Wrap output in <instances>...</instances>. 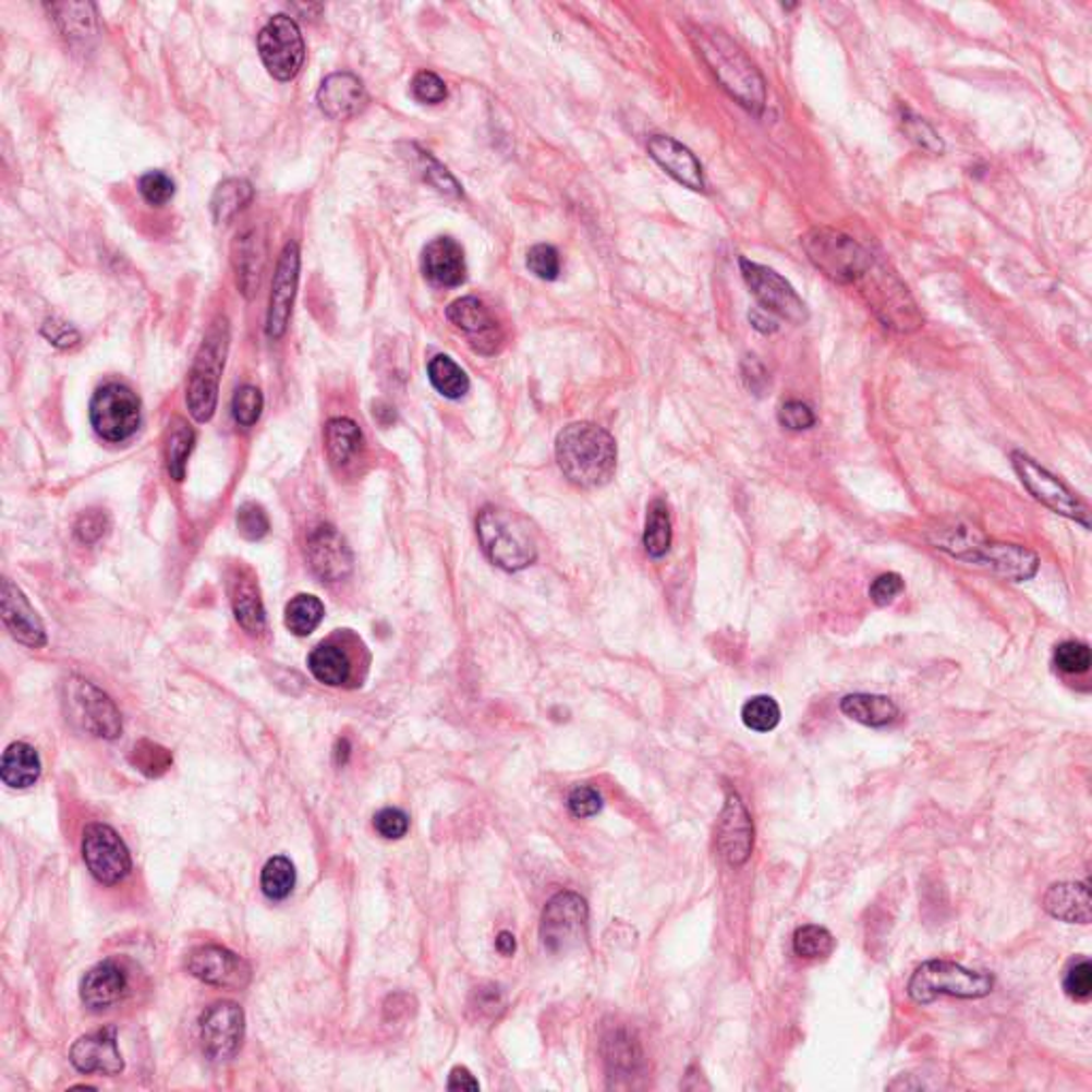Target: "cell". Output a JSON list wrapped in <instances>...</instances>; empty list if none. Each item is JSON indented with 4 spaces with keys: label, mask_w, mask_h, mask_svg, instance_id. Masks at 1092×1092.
I'll list each match as a JSON object with an SVG mask.
<instances>
[{
    "label": "cell",
    "mask_w": 1092,
    "mask_h": 1092,
    "mask_svg": "<svg viewBox=\"0 0 1092 1092\" xmlns=\"http://www.w3.org/2000/svg\"><path fill=\"white\" fill-rule=\"evenodd\" d=\"M307 666H310V672L314 675L316 681L331 685V688L347 683L348 677H350V662H348L347 653L340 646H316L307 657Z\"/></svg>",
    "instance_id": "d6a6232c"
},
{
    "label": "cell",
    "mask_w": 1092,
    "mask_h": 1092,
    "mask_svg": "<svg viewBox=\"0 0 1092 1092\" xmlns=\"http://www.w3.org/2000/svg\"><path fill=\"white\" fill-rule=\"evenodd\" d=\"M82 853L88 871L102 886H116L131 873V853L120 835L107 824H90L84 830Z\"/></svg>",
    "instance_id": "7c38bea8"
},
{
    "label": "cell",
    "mask_w": 1092,
    "mask_h": 1092,
    "mask_svg": "<svg viewBox=\"0 0 1092 1092\" xmlns=\"http://www.w3.org/2000/svg\"><path fill=\"white\" fill-rule=\"evenodd\" d=\"M743 374H745L747 387L760 396V391H762V389L766 387V383H768L764 367H762V365H760L753 356H749L745 363H743Z\"/></svg>",
    "instance_id": "91938a15"
},
{
    "label": "cell",
    "mask_w": 1092,
    "mask_h": 1092,
    "mask_svg": "<svg viewBox=\"0 0 1092 1092\" xmlns=\"http://www.w3.org/2000/svg\"><path fill=\"white\" fill-rule=\"evenodd\" d=\"M751 845H753L751 820L739 796L732 794L728 798L721 815L719 847L730 864H743L751 853Z\"/></svg>",
    "instance_id": "4316f807"
},
{
    "label": "cell",
    "mask_w": 1092,
    "mask_h": 1092,
    "mask_svg": "<svg viewBox=\"0 0 1092 1092\" xmlns=\"http://www.w3.org/2000/svg\"><path fill=\"white\" fill-rule=\"evenodd\" d=\"M743 724L753 732H771L781 721V708L771 695H753L743 706Z\"/></svg>",
    "instance_id": "60d3db41"
},
{
    "label": "cell",
    "mask_w": 1092,
    "mask_h": 1092,
    "mask_svg": "<svg viewBox=\"0 0 1092 1092\" xmlns=\"http://www.w3.org/2000/svg\"><path fill=\"white\" fill-rule=\"evenodd\" d=\"M1054 662L1067 675H1084L1091 668V648L1084 643L1067 641L1056 646Z\"/></svg>",
    "instance_id": "f6af8a7d"
},
{
    "label": "cell",
    "mask_w": 1092,
    "mask_h": 1092,
    "mask_svg": "<svg viewBox=\"0 0 1092 1092\" xmlns=\"http://www.w3.org/2000/svg\"><path fill=\"white\" fill-rule=\"evenodd\" d=\"M325 445L329 461L336 468H347L363 447V434L350 418H331L325 427Z\"/></svg>",
    "instance_id": "1f68e13d"
},
{
    "label": "cell",
    "mask_w": 1092,
    "mask_h": 1092,
    "mask_svg": "<svg viewBox=\"0 0 1092 1092\" xmlns=\"http://www.w3.org/2000/svg\"><path fill=\"white\" fill-rule=\"evenodd\" d=\"M0 602H2V621L17 643L31 646V648L46 646L48 636H46V628H44L39 615L35 612L31 602L22 594V590L17 585H13L9 579L2 581Z\"/></svg>",
    "instance_id": "44dd1931"
},
{
    "label": "cell",
    "mask_w": 1092,
    "mask_h": 1092,
    "mask_svg": "<svg viewBox=\"0 0 1092 1092\" xmlns=\"http://www.w3.org/2000/svg\"><path fill=\"white\" fill-rule=\"evenodd\" d=\"M299 263H301L299 246L295 242H289L278 258L271 284L269 312H267V336L271 340H280L289 329L293 301L298 295Z\"/></svg>",
    "instance_id": "ac0fdd59"
},
{
    "label": "cell",
    "mask_w": 1092,
    "mask_h": 1092,
    "mask_svg": "<svg viewBox=\"0 0 1092 1092\" xmlns=\"http://www.w3.org/2000/svg\"><path fill=\"white\" fill-rule=\"evenodd\" d=\"M318 107L331 120H348L359 116L367 105L363 82L352 73H333L318 88Z\"/></svg>",
    "instance_id": "cb8c5ba5"
},
{
    "label": "cell",
    "mask_w": 1092,
    "mask_h": 1092,
    "mask_svg": "<svg viewBox=\"0 0 1092 1092\" xmlns=\"http://www.w3.org/2000/svg\"><path fill=\"white\" fill-rule=\"evenodd\" d=\"M263 412V393L256 387H242L233 398V416L242 427H252Z\"/></svg>",
    "instance_id": "c3c4849f"
},
{
    "label": "cell",
    "mask_w": 1092,
    "mask_h": 1092,
    "mask_svg": "<svg viewBox=\"0 0 1092 1092\" xmlns=\"http://www.w3.org/2000/svg\"><path fill=\"white\" fill-rule=\"evenodd\" d=\"M48 9L56 13V20L60 22V26L64 28L66 37H71V39L86 37V33H90L93 26H95V7L93 4H82L80 15H75L77 13V4H73V2L50 4Z\"/></svg>",
    "instance_id": "b9f144b4"
},
{
    "label": "cell",
    "mask_w": 1092,
    "mask_h": 1092,
    "mask_svg": "<svg viewBox=\"0 0 1092 1092\" xmlns=\"http://www.w3.org/2000/svg\"><path fill=\"white\" fill-rule=\"evenodd\" d=\"M900 122H902V131L905 135L924 151L929 154H942L944 151V142L939 137V133L920 116H915L913 111L909 109H902V116H900Z\"/></svg>",
    "instance_id": "ee69618b"
},
{
    "label": "cell",
    "mask_w": 1092,
    "mask_h": 1092,
    "mask_svg": "<svg viewBox=\"0 0 1092 1092\" xmlns=\"http://www.w3.org/2000/svg\"><path fill=\"white\" fill-rule=\"evenodd\" d=\"M643 543H645V550L648 553V557H653V559H659V557H664L670 550V545H672V523H670L668 503L664 499H653L651 506H648V510H646Z\"/></svg>",
    "instance_id": "e575fe53"
},
{
    "label": "cell",
    "mask_w": 1092,
    "mask_h": 1092,
    "mask_svg": "<svg viewBox=\"0 0 1092 1092\" xmlns=\"http://www.w3.org/2000/svg\"><path fill=\"white\" fill-rule=\"evenodd\" d=\"M107 517L99 512V510H93V512H86L80 517L77 525H75V536L84 543V545H93L97 543L99 538H102V534L107 532Z\"/></svg>",
    "instance_id": "680465c9"
},
{
    "label": "cell",
    "mask_w": 1092,
    "mask_h": 1092,
    "mask_svg": "<svg viewBox=\"0 0 1092 1092\" xmlns=\"http://www.w3.org/2000/svg\"><path fill=\"white\" fill-rule=\"evenodd\" d=\"M139 193L144 199L148 201L149 205H165L173 199L175 184L167 173L149 171L139 180Z\"/></svg>",
    "instance_id": "f907efd6"
},
{
    "label": "cell",
    "mask_w": 1092,
    "mask_h": 1092,
    "mask_svg": "<svg viewBox=\"0 0 1092 1092\" xmlns=\"http://www.w3.org/2000/svg\"><path fill=\"white\" fill-rule=\"evenodd\" d=\"M527 267L536 278L553 282L559 278L561 271L559 252L548 244H538L527 252Z\"/></svg>",
    "instance_id": "7dc6e473"
},
{
    "label": "cell",
    "mask_w": 1092,
    "mask_h": 1092,
    "mask_svg": "<svg viewBox=\"0 0 1092 1092\" xmlns=\"http://www.w3.org/2000/svg\"><path fill=\"white\" fill-rule=\"evenodd\" d=\"M841 711L849 719L869 728H884L893 724L898 715V708L893 700L888 695L877 694L845 695L841 700Z\"/></svg>",
    "instance_id": "4dcf8cb0"
},
{
    "label": "cell",
    "mask_w": 1092,
    "mask_h": 1092,
    "mask_svg": "<svg viewBox=\"0 0 1092 1092\" xmlns=\"http://www.w3.org/2000/svg\"><path fill=\"white\" fill-rule=\"evenodd\" d=\"M779 423L790 432H804L815 425V414L806 403L792 399L779 408Z\"/></svg>",
    "instance_id": "f5cc1de1"
},
{
    "label": "cell",
    "mask_w": 1092,
    "mask_h": 1092,
    "mask_svg": "<svg viewBox=\"0 0 1092 1092\" xmlns=\"http://www.w3.org/2000/svg\"><path fill=\"white\" fill-rule=\"evenodd\" d=\"M692 39L721 88L749 111L760 113L766 105V86L745 51L713 26L695 28Z\"/></svg>",
    "instance_id": "7a4b0ae2"
},
{
    "label": "cell",
    "mask_w": 1092,
    "mask_h": 1092,
    "mask_svg": "<svg viewBox=\"0 0 1092 1092\" xmlns=\"http://www.w3.org/2000/svg\"><path fill=\"white\" fill-rule=\"evenodd\" d=\"M348 751H350V747H348V741L344 739V741L338 743V753H336L338 755V764H347Z\"/></svg>",
    "instance_id": "e7e4bbea"
},
{
    "label": "cell",
    "mask_w": 1092,
    "mask_h": 1092,
    "mask_svg": "<svg viewBox=\"0 0 1092 1092\" xmlns=\"http://www.w3.org/2000/svg\"><path fill=\"white\" fill-rule=\"evenodd\" d=\"M201 1043L209 1058L227 1060L233 1058L246 1033L244 1009L231 1000H218L209 1005L199 1020Z\"/></svg>",
    "instance_id": "5bb4252c"
},
{
    "label": "cell",
    "mask_w": 1092,
    "mask_h": 1092,
    "mask_svg": "<svg viewBox=\"0 0 1092 1092\" xmlns=\"http://www.w3.org/2000/svg\"><path fill=\"white\" fill-rule=\"evenodd\" d=\"M90 423L107 442L129 440L142 423L139 398L124 385H105L90 401Z\"/></svg>",
    "instance_id": "30bf717a"
},
{
    "label": "cell",
    "mask_w": 1092,
    "mask_h": 1092,
    "mask_svg": "<svg viewBox=\"0 0 1092 1092\" xmlns=\"http://www.w3.org/2000/svg\"><path fill=\"white\" fill-rule=\"evenodd\" d=\"M646 149L651 158L679 184L685 189L704 193L706 191V180L700 160L692 154V149L685 148L677 139L668 135H653L646 144Z\"/></svg>",
    "instance_id": "7402d4cb"
},
{
    "label": "cell",
    "mask_w": 1092,
    "mask_h": 1092,
    "mask_svg": "<svg viewBox=\"0 0 1092 1092\" xmlns=\"http://www.w3.org/2000/svg\"><path fill=\"white\" fill-rule=\"evenodd\" d=\"M856 284L860 287L862 298L866 299L869 307L884 323V327L898 333H913L922 327L924 316L918 310L915 299L911 298L905 282L884 263L873 258L871 267Z\"/></svg>",
    "instance_id": "5b68a950"
},
{
    "label": "cell",
    "mask_w": 1092,
    "mask_h": 1092,
    "mask_svg": "<svg viewBox=\"0 0 1092 1092\" xmlns=\"http://www.w3.org/2000/svg\"><path fill=\"white\" fill-rule=\"evenodd\" d=\"M307 561L314 574L327 583L344 581L352 572V550L344 536L331 525H320L310 534Z\"/></svg>",
    "instance_id": "d6986e66"
},
{
    "label": "cell",
    "mask_w": 1092,
    "mask_h": 1092,
    "mask_svg": "<svg viewBox=\"0 0 1092 1092\" xmlns=\"http://www.w3.org/2000/svg\"><path fill=\"white\" fill-rule=\"evenodd\" d=\"M295 884H298V873L289 858L276 856L267 860L260 873V888L267 898L284 900L287 896H291Z\"/></svg>",
    "instance_id": "f35d334b"
},
{
    "label": "cell",
    "mask_w": 1092,
    "mask_h": 1092,
    "mask_svg": "<svg viewBox=\"0 0 1092 1092\" xmlns=\"http://www.w3.org/2000/svg\"><path fill=\"white\" fill-rule=\"evenodd\" d=\"M133 760H135L137 768L142 773H146L148 777H158L171 766V753L160 745L149 743V741H142L139 745H135Z\"/></svg>",
    "instance_id": "bcb514c9"
},
{
    "label": "cell",
    "mask_w": 1092,
    "mask_h": 1092,
    "mask_svg": "<svg viewBox=\"0 0 1092 1092\" xmlns=\"http://www.w3.org/2000/svg\"><path fill=\"white\" fill-rule=\"evenodd\" d=\"M1011 465L1020 478V483L1029 489V494L1042 501L1049 510L1056 514H1063L1076 523H1080L1084 530L1091 527L1089 519V506L1076 496L1058 476L1047 472L1040 465L1033 457L1014 450L1011 452Z\"/></svg>",
    "instance_id": "9c48e42d"
},
{
    "label": "cell",
    "mask_w": 1092,
    "mask_h": 1092,
    "mask_svg": "<svg viewBox=\"0 0 1092 1092\" xmlns=\"http://www.w3.org/2000/svg\"><path fill=\"white\" fill-rule=\"evenodd\" d=\"M1065 993L1071 998H1089L1092 993V967L1089 960L1078 962L1073 969H1069L1065 978Z\"/></svg>",
    "instance_id": "9f6ffc18"
},
{
    "label": "cell",
    "mask_w": 1092,
    "mask_h": 1092,
    "mask_svg": "<svg viewBox=\"0 0 1092 1092\" xmlns=\"http://www.w3.org/2000/svg\"><path fill=\"white\" fill-rule=\"evenodd\" d=\"M496 947L499 954H503V956H512V954H514V949H517L514 935H512V933H508V931L499 933L496 939Z\"/></svg>",
    "instance_id": "be15d7a7"
},
{
    "label": "cell",
    "mask_w": 1092,
    "mask_h": 1092,
    "mask_svg": "<svg viewBox=\"0 0 1092 1092\" xmlns=\"http://www.w3.org/2000/svg\"><path fill=\"white\" fill-rule=\"evenodd\" d=\"M423 274L438 287H459L465 282L463 248L452 238H438L423 250Z\"/></svg>",
    "instance_id": "d4e9b609"
},
{
    "label": "cell",
    "mask_w": 1092,
    "mask_h": 1092,
    "mask_svg": "<svg viewBox=\"0 0 1092 1092\" xmlns=\"http://www.w3.org/2000/svg\"><path fill=\"white\" fill-rule=\"evenodd\" d=\"M323 617H325V606L318 597L299 594L287 606L284 623L293 634L310 636L320 626Z\"/></svg>",
    "instance_id": "8d00e7d4"
},
{
    "label": "cell",
    "mask_w": 1092,
    "mask_h": 1092,
    "mask_svg": "<svg viewBox=\"0 0 1092 1092\" xmlns=\"http://www.w3.org/2000/svg\"><path fill=\"white\" fill-rule=\"evenodd\" d=\"M69 706L73 719L82 724L86 732L99 739H118L122 732V719L116 704L88 681H73L69 685Z\"/></svg>",
    "instance_id": "e0dca14e"
},
{
    "label": "cell",
    "mask_w": 1092,
    "mask_h": 1092,
    "mask_svg": "<svg viewBox=\"0 0 1092 1092\" xmlns=\"http://www.w3.org/2000/svg\"><path fill=\"white\" fill-rule=\"evenodd\" d=\"M568 806L574 817H592L602 809V796L594 788L579 786L568 796Z\"/></svg>",
    "instance_id": "6f0895ef"
},
{
    "label": "cell",
    "mask_w": 1092,
    "mask_h": 1092,
    "mask_svg": "<svg viewBox=\"0 0 1092 1092\" xmlns=\"http://www.w3.org/2000/svg\"><path fill=\"white\" fill-rule=\"evenodd\" d=\"M429 380L434 389L447 399L463 398L470 389V380L465 372L447 354H438L429 361Z\"/></svg>",
    "instance_id": "d590c367"
},
{
    "label": "cell",
    "mask_w": 1092,
    "mask_h": 1092,
    "mask_svg": "<svg viewBox=\"0 0 1092 1092\" xmlns=\"http://www.w3.org/2000/svg\"><path fill=\"white\" fill-rule=\"evenodd\" d=\"M1045 911L1069 924L1091 922V893L1087 884H1054L1043 896Z\"/></svg>",
    "instance_id": "83f0119b"
},
{
    "label": "cell",
    "mask_w": 1092,
    "mask_h": 1092,
    "mask_svg": "<svg viewBox=\"0 0 1092 1092\" xmlns=\"http://www.w3.org/2000/svg\"><path fill=\"white\" fill-rule=\"evenodd\" d=\"M258 53L276 80H295L305 60V44L298 22L289 15H274L258 35Z\"/></svg>",
    "instance_id": "8fae6325"
},
{
    "label": "cell",
    "mask_w": 1092,
    "mask_h": 1092,
    "mask_svg": "<svg viewBox=\"0 0 1092 1092\" xmlns=\"http://www.w3.org/2000/svg\"><path fill=\"white\" fill-rule=\"evenodd\" d=\"M800 244L811 265L837 284H856L873 263V256L853 238L830 227L809 229Z\"/></svg>",
    "instance_id": "8992f818"
},
{
    "label": "cell",
    "mask_w": 1092,
    "mask_h": 1092,
    "mask_svg": "<svg viewBox=\"0 0 1092 1092\" xmlns=\"http://www.w3.org/2000/svg\"><path fill=\"white\" fill-rule=\"evenodd\" d=\"M126 988H129V978L124 969L113 960H105L84 975L80 994L86 1007L107 1009L124 996Z\"/></svg>",
    "instance_id": "484cf974"
},
{
    "label": "cell",
    "mask_w": 1092,
    "mask_h": 1092,
    "mask_svg": "<svg viewBox=\"0 0 1092 1092\" xmlns=\"http://www.w3.org/2000/svg\"><path fill=\"white\" fill-rule=\"evenodd\" d=\"M994 980L988 973L969 971L949 960H929L913 973L909 996L915 1003H933L937 996L982 998L993 993Z\"/></svg>",
    "instance_id": "ba28073f"
},
{
    "label": "cell",
    "mask_w": 1092,
    "mask_h": 1092,
    "mask_svg": "<svg viewBox=\"0 0 1092 1092\" xmlns=\"http://www.w3.org/2000/svg\"><path fill=\"white\" fill-rule=\"evenodd\" d=\"M412 95L414 99L427 105H438L447 99V84L432 71H421L412 80Z\"/></svg>",
    "instance_id": "816d5d0a"
},
{
    "label": "cell",
    "mask_w": 1092,
    "mask_h": 1092,
    "mask_svg": "<svg viewBox=\"0 0 1092 1092\" xmlns=\"http://www.w3.org/2000/svg\"><path fill=\"white\" fill-rule=\"evenodd\" d=\"M835 949V937L824 926H802L794 935V951L802 958H826Z\"/></svg>",
    "instance_id": "7bdbcfd3"
},
{
    "label": "cell",
    "mask_w": 1092,
    "mask_h": 1092,
    "mask_svg": "<svg viewBox=\"0 0 1092 1092\" xmlns=\"http://www.w3.org/2000/svg\"><path fill=\"white\" fill-rule=\"evenodd\" d=\"M263 263H265V250L258 233L254 229L238 233L233 242V265L238 271V287L246 298H252L260 284Z\"/></svg>",
    "instance_id": "f1b7e54d"
},
{
    "label": "cell",
    "mask_w": 1092,
    "mask_h": 1092,
    "mask_svg": "<svg viewBox=\"0 0 1092 1092\" xmlns=\"http://www.w3.org/2000/svg\"><path fill=\"white\" fill-rule=\"evenodd\" d=\"M447 318L461 333L470 338L472 347L476 350L485 354H489V348L492 352L496 350V344L499 342L496 318L481 299L463 298L452 301L448 305Z\"/></svg>",
    "instance_id": "603a6c76"
},
{
    "label": "cell",
    "mask_w": 1092,
    "mask_h": 1092,
    "mask_svg": "<svg viewBox=\"0 0 1092 1092\" xmlns=\"http://www.w3.org/2000/svg\"><path fill=\"white\" fill-rule=\"evenodd\" d=\"M238 530L246 541H260L269 532L267 512L258 503H244L238 510Z\"/></svg>",
    "instance_id": "681fc988"
},
{
    "label": "cell",
    "mask_w": 1092,
    "mask_h": 1092,
    "mask_svg": "<svg viewBox=\"0 0 1092 1092\" xmlns=\"http://www.w3.org/2000/svg\"><path fill=\"white\" fill-rule=\"evenodd\" d=\"M195 447V432L189 427L186 421L175 418L169 442H167V468L171 478L182 481L186 474V461Z\"/></svg>",
    "instance_id": "ab89813d"
},
{
    "label": "cell",
    "mask_w": 1092,
    "mask_h": 1092,
    "mask_svg": "<svg viewBox=\"0 0 1092 1092\" xmlns=\"http://www.w3.org/2000/svg\"><path fill=\"white\" fill-rule=\"evenodd\" d=\"M749 320H751V325H753L757 331H762V333H773V331H777V329H779V323H777V320L773 318V314H771L768 310H764V307H755V310L749 314Z\"/></svg>",
    "instance_id": "6125c7cd"
},
{
    "label": "cell",
    "mask_w": 1092,
    "mask_h": 1092,
    "mask_svg": "<svg viewBox=\"0 0 1092 1092\" xmlns=\"http://www.w3.org/2000/svg\"><path fill=\"white\" fill-rule=\"evenodd\" d=\"M252 201V186L246 180L233 178L222 182L211 197V214L216 222H227Z\"/></svg>",
    "instance_id": "74e56055"
},
{
    "label": "cell",
    "mask_w": 1092,
    "mask_h": 1092,
    "mask_svg": "<svg viewBox=\"0 0 1092 1092\" xmlns=\"http://www.w3.org/2000/svg\"><path fill=\"white\" fill-rule=\"evenodd\" d=\"M741 274L747 287L760 301V307L768 310L775 316H781L794 325H804L809 320L806 303L798 298L794 287L781 278L777 271L757 265L753 260L741 258Z\"/></svg>",
    "instance_id": "4fadbf2b"
},
{
    "label": "cell",
    "mask_w": 1092,
    "mask_h": 1092,
    "mask_svg": "<svg viewBox=\"0 0 1092 1092\" xmlns=\"http://www.w3.org/2000/svg\"><path fill=\"white\" fill-rule=\"evenodd\" d=\"M902 590H905L902 577L896 574V572H886V574H882V577H877L873 581L869 594H871V599L877 606H888V604H893L896 597L902 594Z\"/></svg>",
    "instance_id": "11a10c76"
},
{
    "label": "cell",
    "mask_w": 1092,
    "mask_h": 1092,
    "mask_svg": "<svg viewBox=\"0 0 1092 1092\" xmlns=\"http://www.w3.org/2000/svg\"><path fill=\"white\" fill-rule=\"evenodd\" d=\"M447 1089L448 1091H478L481 1087H478L476 1078L465 1067H454L450 1071Z\"/></svg>",
    "instance_id": "94428289"
},
{
    "label": "cell",
    "mask_w": 1092,
    "mask_h": 1092,
    "mask_svg": "<svg viewBox=\"0 0 1092 1092\" xmlns=\"http://www.w3.org/2000/svg\"><path fill=\"white\" fill-rule=\"evenodd\" d=\"M233 610L240 626L248 634H258L265 628V608L258 596V587L250 577H240L233 585Z\"/></svg>",
    "instance_id": "836d02e7"
},
{
    "label": "cell",
    "mask_w": 1092,
    "mask_h": 1092,
    "mask_svg": "<svg viewBox=\"0 0 1092 1092\" xmlns=\"http://www.w3.org/2000/svg\"><path fill=\"white\" fill-rule=\"evenodd\" d=\"M476 534L487 557L506 572L525 570L538 557L530 525L510 510L496 506L483 508L476 519Z\"/></svg>",
    "instance_id": "277c9868"
},
{
    "label": "cell",
    "mask_w": 1092,
    "mask_h": 1092,
    "mask_svg": "<svg viewBox=\"0 0 1092 1092\" xmlns=\"http://www.w3.org/2000/svg\"><path fill=\"white\" fill-rule=\"evenodd\" d=\"M374 828L385 839H401L410 828V820L401 809L389 806V809H383L380 813H376Z\"/></svg>",
    "instance_id": "db71d44e"
},
{
    "label": "cell",
    "mask_w": 1092,
    "mask_h": 1092,
    "mask_svg": "<svg viewBox=\"0 0 1092 1092\" xmlns=\"http://www.w3.org/2000/svg\"><path fill=\"white\" fill-rule=\"evenodd\" d=\"M587 924V905L579 894L561 893L548 900L541 935L546 949L559 954L579 944Z\"/></svg>",
    "instance_id": "9a60e30c"
},
{
    "label": "cell",
    "mask_w": 1092,
    "mask_h": 1092,
    "mask_svg": "<svg viewBox=\"0 0 1092 1092\" xmlns=\"http://www.w3.org/2000/svg\"><path fill=\"white\" fill-rule=\"evenodd\" d=\"M555 457L563 476L581 489L604 487L617 472L615 438L596 423L563 427L555 442Z\"/></svg>",
    "instance_id": "6da1fadb"
},
{
    "label": "cell",
    "mask_w": 1092,
    "mask_h": 1092,
    "mask_svg": "<svg viewBox=\"0 0 1092 1092\" xmlns=\"http://www.w3.org/2000/svg\"><path fill=\"white\" fill-rule=\"evenodd\" d=\"M41 777V757L35 747L28 743H11L7 747L0 764V779L13 790H24L37 784Z\"/></svg>",
    "instance_id": "f546056e"
},
{
    "label": "cell",
    "mask_w": 1092,
    "mask_h": 1092,
    "mask_svg": "<svg viewBox=\"0 0 1092 1092\" xmlns=\"http://www.w3.org/2000/svg\"><path fill=\"white\" fill-rule=\"evenodd\" d=\"M186 969L201 982L218 988H244L252 975L244 958L220 945H199L191 949Z\"/></svg>",
    "instance_id": "2e32d148"
},
{
    "label": "cell",
    "mask_w": 1092,
    "mask_h": 1092,
    "mask_svg": "<svg viewBox=\"0 0 1092 1092\" xmlns=\"http://www.w3.org/2000/svg\"><path fill=\"white\" fill-rule=\"evenodd\" d=\"M937 548L949 553L954 559L991 570L1007 581H1029L1038 574L1040 559L1033 550L1020 545L988 543L971 532H945L937 541Z\"/></svg>",
    "instance_id": "3957f363"
},
{
    "label": "cell",
    "mask_w": 1092,
    "mask_h": 1092,
    "mask_svg": "<svg viewBox=\"0 0 1092 1092\" xmlns=\"http://www.w3.org/2000/svg\"><path fill=\"white\" fill-rule=\"evenodd\" d=\"M227 348H229V327H227V320H218L209 329V333L201 347L197 361H195L193 372H191V383H189V393H186L189 410H191L193 418L199 423H207L216 412L218 387H220Z\"/></svg>",
    "instance_id": "52a82bcc"
},
{
    "label": "cell",
    "mask_w": 1092,
    "mask_h": 1092,
    "mask_svg": "<svg viewBox=\"0 0 1092 1092\" xmlns=\"http://www.w3.org/2000/svg\"><path fill=\"white\" fill-rule=\"evenodd\" d=\"M69 1058L82 1073L116 1076L124 1069V1058L118 1049V1031L113 1027L80 1038L73 1043Z\"/></svg>",
    "instance_id": "ffe728a7"
}]
</instances>
